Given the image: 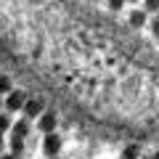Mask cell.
<instances>
[{
  "label": "cell",
  "mask_w": 159,
  "mask_h": 159,
  "mask_svg": "<svg viewBox=\"0 0 159 159\" xmlns=\"http://www.w3.org/2000/svg\"><path fill=\"white\" fill-rule=\"evenodd\" d=\"M11 135H19V138L29 135V125H27V119H21V122H16V125L11 127Z\"/></svg>",
  "instance_id": "7"
},
{
  "label": "cell",
  "mask_w": 159,
  "mask_h": 159,
  "mask_svg": "<svg viewBox=\"0 0 159 159\" xmlns=\"http://www.w3.org/2000/svg\"><path fill=\"white\" fill-rule=\"evenodd\" d=\"M119 159H141V146H138V143L125 146V148H122V154H119Z\"/></svg>",
  "instance_id": "6"
},
{
  "label": "cell",
  "mask_w": 159,
  "mask_h": 159,
  "mask_svg": "<svg viewBox=\"0 0 159 159\" xmlns=\"http://www.w3.org/2000/svg\"><path fill=\"white\" fill-rule=\"evenodd\" d=\"M0 90H3V96H8V93L13 90V85H11V77H6V74H3V80H0Z\"/></svg>",
  "instance_id": "9"
},
{
  "label": "cell",
  "mask_w": 159,
  "mask_h": 159,
  "mask_svg": "<svg viewBox=\"0 0 159 159\" xmlns=\"http://www.w3.org/2000/svg\"><path fill=\"white\" fill-rule=\"evenodd\" d=\"M151 34L159 40V16H154V21H151Z\"/></svg>",
  "instance_id": "12"
},
{
  "label": "cell",
  "mask_w": 159,
  "mask_h": 159,
  "mask_svg": "<svg viewBox=\"0 0 159 159\" xmlns=\"http://www.w3.org/2000/svg\"><path fill=\"white\" fill-rule=\"evenodd\" d=\"M154 159H159V151H157V157H154Z\"/></svg>",
  "instance_id": "15"
},
{
  "label": "cell",
  "mask_w": 159,
  "mask_h": 159,
  "mask_svg": "<svg viewBox=\"0 0 159 159\" xmlns=\"http://www.w3.org/2000/svg\"><path fill=\"white\" fill-rule=\"evenodd\" d=\"M148 19V11L146 8H135V11H130V16H127V21L133 24V27H143Z\"/></svg>",
  "instance_id": "5"
},
{
  "label": "cell",
  "mask_w": 159,
  "mask_h": 159,
  "mask_svg": "<svg viewBox=\"0 0 159 159\" xmlns=\"http://www.w3.org/2000/svg\"><path fill=\"white\" fill-rule=\"evenodd\" d=\"M143 8L148 13H159V0H143Z\"/></svg>",
  "instance_id": "10"
},
{
  "label": "cell",
  "mask_w": 159,
  "mask_h": 159,
  "mask_svg": "<svg viewBox=\"0 0 159 159\" xmlns=\"http://www.w3.org/2000/svg\"><path fill=\"white\" fill-rule=\"evenodd\" d=\"M11 148H13V154H21V151H24V138L11 135Z\"/></svg>",
  "instance_id": "8"
},
{
  "label": "cell",
  "mask_w": 159,
  "mask_h": 159,
  "mask_svg": "<svg viewBox=\"0 0 159 159\" xmlns=\"http://www.w3.org/2000/svg\"><path fill=\"white\" fill-rule=\"evenodd\" d=\"M3 159H16V157H13V154H6V157H3Z\"/></svg>",
  "instance_id": "13"
},
{
  "label": "cell",
  "mask_w": 159,
  "mask_h": 159,
  "mask_svg": "<svg viewBox=\"0 0 159 159\" xmlns=\"http://www.w3.org/2000/svg\"><path fill=\"white\" fill-rule=\"evenodd\" d=\"M125 3H127V0H106L109 11H122V8H125Z\"/></svg>",
  "instance_id": "11"
},
{
  "label": "cell",
  "mask_w": 159,
  "mask_h": 159,
  "mask_svg": "<svg viewBox=\"0 0 159 159\" xmlns=\"http://www.w3.org/2000/svg\"><path fill=\"white\" fill-rule=\"evenodd\" d=\"M43 151H45V157H58V151H61V138L56 133H48L43 138Z\"/></svg>",
  "instance_id": "1"
},
{
  "label": "cell",
  "mask_w": 159,
  "mask_h": 159,
  "mask_svg": "<svg viewBox=\"0 0 159 159\" xmlns=\"http://www.w3.org/2000/svg\"><path fill=\"white\" fill-rule=\"evenodd\" d=\"M141 159H148V157H141Z\"/></svg>",
  "instance_id": "17"
},
{
  "label": "cell",
  "mask_w": 159,
  "mask_h": 159,
  "mask_svg": "<svg viewBox=\"0 0 159 159\" xmlns=\"http://www.w3.org/2000/svg\"><path fill=\"white\" fill-rule=\"evenodd\" d=\"M43 106H45V103L40 101V98H32V101H27V106H24V111H27V119H29V117H43Z\"/></svg>",
  "instance_id": "4"
},
{
  "label": "cell",
  "mask_w": 159,
  "mask_h": 159,
  "mask_svg": "<svg viewBox=\"0 0 159 159\" xmlns=\"http://www.w3.org/2000/svg\"><path fill=\"white\" fill-rule=\"evenodd\" d=\"M6 106H8V111H19V109H24L27 106V98H24V93L21 90H11L8 93V98H6Z\"/></svg>",
  "instance_id": "2"
},
{
  "label": "cell",
  "mask_w": 159,
  "mask_h": 159,
  "mask_svg": "<svg viewBox=\"0 0 159 159\" xmlns=\"http://www.w3.org/2000/svg\"><path fill=\"white\" fill-rule=\"evenodd\" d=\"M127 3H143V0H127Z\"/></svg>",
  "instance_id": "14"
},
{
  "label": "cell",
  "mask_w": 159,
  "mask_h": 159,
  "mask_svg": "<svg viewBox=\"0 0 159 159\" xmlns=\"http://www.w3.org/2000/svg\"><path fill=\"white\" fill-rule=\"evenodd\" d=\"M51 159H58V157H51Z\"/></svg>",
  "instance_id": "16"
},
{
  "label": "cell",
  "mask_w": 159,
  "mask_h": 159,
  "mask_svg": "<svg viewBox=\"0 0 159 159\" xmlns=\"http://www.w3.org/2000/svg\"><path fill=\"white\" fill-rule=\"evenodd\" d=\"M96 3H101V0H96Z\"/></svg>",
  "instance_id": "18"
},
{
  "label": "cell",
  "mask_w": 159,
  "mask_h": 159,
  "mask_svg": "<svg viewBox=\"0 0 159 159\" xmlns=\"http://www.w3.org/2000/svg\"><path fill=\"white\" fill-rule=\"evenodd\" d=\"M37 127L43 133H56V114H43V117H40V122H37Z\"/></svg>",
  "instance_id": "3"
}]
</instances>
